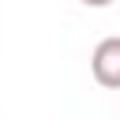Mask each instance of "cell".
Masks as SVG:
<instances>
[{
	"mask_svg": "<svg viewBox=\"0 0 120 120\" xmlns=\"http://www.w3.org/2000/svg\"><path fill=\"white\" fill-rule=\"evenodd\" d=\"M90 71H94L98 86H105V90H120V38H101V41L94 45Z\"/></svg>",
	"mask_w": 120,
	"mask_h": 120,
	"instance_id": "1",
	"label": "cell"
},
{
	"mask_svg": "<svg viewBox=\"0 0 120 120\" xmlns=\"http://www.w3.org/2000/svg\"><path fill=\"white\" fill-rule=\"evenodd\" d=\"M79 4H86V8H109L112 0H79Z\"/></svg>",
	"mask_w": 120,
	"mask_h": 120,
	"instance_id": "2",
	"label": "cell"
}]
</instances>
